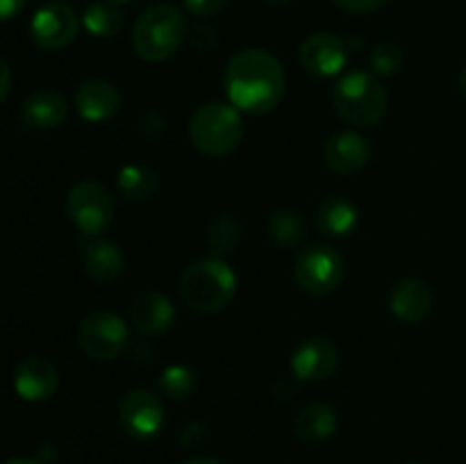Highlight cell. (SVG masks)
<instances>
[{
	"label": "cell",
	"mask_w": 466,
	"mask_h": 464,
	"mask_svg": "<svg viewBox=\"0 0 466 464\" xmlns=\"http://www.w3.org/2000/svg\"><path fill=\"white\" fill-rule=\"evenodd\" d=\"M460 94L466 100V66L462 68V76H460Z\"/></svg>",
	"instance_id": "35"
},
{
	"label": "cell",
	"mask_w": 466,
	"mask_h": 464,
	"mask_svg": "<svg viewBox=\"0 0 466 464\" xmlns=\"http://www.w3.org/2000/svg\"><path fill=\"white\" fill-rule=\"evenodd\" d=\"M187 12L198 18H212L226 7V0H182Z\"/></svg>",
	"instance_id": "28"
},
{
	"label": "cell",
	"mask_w": 466,
	"mask_h": 464,
	"mask_svg": "<svg viewBox=\"0 0 466 464\" xmlns=\"http://www.w3.org/2000/svg\"><path fill=\"white\" fill-rule=\"evenodd\" d=\"M189 41L194 48L208 50L212 48L214 41H217V35H214V30L209 25H198L189 32Z\"/></svg>",
	"instance_id": "30"
},
{
	"label": "cell",
	"mask_w": 466,
	"mask_h": 464,
	"mask_svg": "<svg viewBox=\"0 0 466 464\" xmlns=\"http://www.w3.org/2000/svg\"><path fill=\"white\" fill-rule=\"evenodd\" d=\"M323 159L330 171L339 173V176H353L369 164L371 146H369L367 136H362L360 132L341 130L328 139L326 148H323Z\"/></svg>",
	"instance_id": "13"
},
{
	"label": "cell",
	"mask_w": 466,
	"mask_h": 464,
	"mask_svg": "<svg viewBox=\"0 0 466 464\" xmlns=\"http://www.w3.org/2000/svg\"><path fill=\"white\" fill-rule=\"evenodd\" d=\"M180 296L194 312H223L237 296V273L221 257L198 259L182 273Z\"/></svg>",
	"instance_id": "2"
},
{
	"label": "cell",
	"mask_w": 466,
	"mask_h": 464,
	"mask_svg": "<svg viewBox=\"0 0 466 464\" xmlns=\"http://www.w3.org/2000/svg\"><path fill=\"white\" fill-rule=\"evenodd\" d=\"M130 318L141 335L159 337L176 323V308L162 291H144L132 303Z\"/></svg>",
	"instance_id": "15"
},
{
	"label": "cell",
	"mask_w": 466,
	"mask_h": 464,
	"mask_svg": "<svg viewBox=\"0 0 466 464\" xmlns=\"http://www.w3.org/2000/svg\"><path fill=\"white\" fill-rule=\"evenodd\" d=\"M405 464H417V462H405Z\"/></svg>",
	"instance_id": "38"
},
{
	"label": "cell",
	"mask_w": 466,
	"mask_h": 464,
	"mask_svg": "<svg viewBox=\"0 0 466 464\" xmlns=\"http://www.w3.org/2000/svg\"><path fill=\"white\" fill-rule=\"evenodd\" d=\"M9 89H12V68L0 57V105L9 96Z\"/></svg>",
	"instance_id": "32"
},
{
	"label": "cell",
	"mask_w": 466,
	"mask_h": 464,
	"mask_svg": "<svg viewBox=\"0 0 466 464\" xmlns=\"http://www.w3.org/2000/svg\"><path fill=\"white\" fill-rule=\"evenodd\" d=\"M109 3H116V5H132V3H137V0H109Z\"/></svg>",
	"instance_id": "36"
},
{
	"label": "cell",
	"mask_w": 466,
	"mask_h": 464,
	"mask_svg": "<svg viewBox=\"0 0 466 464\" xmlns=\"http://www.w3.org/2000/svg\"><path fill=\"white\" fill-rule=\"evenodd\" d=\"M187 36V23L180 7L171 3L150 5L132 27V48L146 62H164Z\"/></svg>",
	"instance_id": "3"
},
{
	"label": "cell",
	"mask_w": 466,
	"mask_h": 464,
	"mask_svg": "<svg viewBox=\"0 0 466 464\" xmlns=\"http://www.w3.org/2000/svg\"><path fill=\"white\" fill-rule=\"evenodd\" d=\"M339 364L337 346L326 337H312L305 339L291 355V371L299 380L323 382L335 373Z\"/></svg>",
	"instance_id": "12"
},
{
	"label": "cell",
	"mask_w": 466,
	"mask_h": 464,
	"mask_svg": "<svg viewBox=\"0 0 466 464\" xmlns=\"http://www.w3.org/2000/svg\"><path fill=\"white\" fill-rule=\"evenodd\" d=\"M300 62L317 77L339 76L349 62V45L332 32H314L300 45Z\"/></svg>",
	"instance_id": "11"
},
{
	"label": "cell",
	"mask_w": 466,
	"mask_h": 464,
	"mask_svg": "<svg viewBox=\"0 0 466 464\" xmlns=\"http://www.w3.org/2000/svg\"><path fill=\"white\" fill-rule=\"evenodd\" d=\"M358 223H360L358 205H355L353 200L344 198V196L328 198L317 212V227L326 237H332V239L349 237L350 232L358 227Z\"/></svg>",
	"instance_id": "19"
},
{
	"label": "cell",
	"mask_w": 466,
	"mask_h": 464,
	"mask_svg": "<svg viewBox=\"0 0 466 464\" xmlns=\"http://www.w3.org/2000/svg\"><path fill=\"white\" fill-rule=\"evenodd\" d=\"M267 3H271V5H285V3H289V0H267Z\"/></svg>",
	"instance_id": "37"
},
{
	"label": "cell",
	"mask_w": 466,
	"mask_h": 464,
	"mask_svg": "<svg viewBox=\"0 0 466 464\" xmlns=\"http://www.w3.org/2000/svg\"><path fill=\"white\" fill-rule=\"evenodd\" d=\"M76 109L85 121L103 123L121 109V94L107 80H86L76 91Z\"/></svg>",
	"instance_id": "16"
},
{
	"label": "cell",
	"mask_w": 466,
	"mask_h": 464,
	"mask_svg": "<svg viewBox=\"0 0 466 464\" xmlns=\"http://www.w3.org/2000/svg\"><path fill=\"white\" fill-rule=\"evenodd\" d=\"M159 176L148 166L141 164H127L118 171L116 187L127 200H146L157 191Z\"/></svg>",
	"instance_id": "23"
},
{
	"label": "cell",
	"mask_w": 466,
	"mask_h": 464,
	"mask_svg": "<svg viewBox=\"0 0 466 464\" xmlns=\"http://www.w3.org/2000/svg\"><path fill=\"white\" fill-rule=\"evenodd\" d=\"M68 116V103L62 94L53 89H39L27 96L21 107V118L35 130H55Z\"/></svg>",
	"instance_id": "18"
},
{
	"label": "cell",
	"mask_w": 466,
	"mask_h": 464,
	"mask_svg": "<svg viewBox=\"0 0 466 464\" xmlns=\"http://www.w3.org/2000/svg\"><path fill=\"white\" fill-rule=\"evenodd\" d=\"M27 0H0V21H9L16 14H21V9L25 7Z\"/></svg>",
	"instance_id": "31"
},
{
	"label": "cell",
	"mask_w": 466,
	"mask_h": 464,
	"mask_svg": "<svg viewBox=\"0 0 466 464\" xmlns=\"http://www.w3.org/2000/svg\"><path fill=\"white\" fill-rule=\"evenodd\" d=\"M3 464H44V462H41L39 458H27V455H18V458L7 459V462H3Z\"/></svg>",
	"instance_id": "33"
},
{
	"label": "cell",
	"mask_w": 466,
	"mask_h": 464,
	"mask_svg": "<svg viewBox=\"0 0 466 464\" xmlns=\"http://www.w3.org/2000/svg\"><path fill=\"white\" fill-rule=\"evenodd\" d=\"M268 235L282 248H296L305 239V221L294 209H278L268 218Z\"/></svg>",
	"instance_id": "24"
},
{
	"label": "cell",
	"mask_w": 466,
	"mask_h": 464,
	"mask_svg": "<svg viewBox=\"0 0 466 464\" xmlns=\"http://www.w3.org/2000/svg\"><path fill=\"white\" fill-rule=\"evenodd\" d=\"M241 239V227L239 221L230 214H221V217L214 218L209 223L208 230V246L214 253V257H221V255L232 253L237 248Z\"/></svg>",
	"instance_id": "25"
},
{
	"label": "cell",
	"mask_w": 466,
	"mask_h": 464,
	"mask_svg": "<svg viewBox=\"0 0 466 464\" xmlns=\"http://www.w3.org/2000/svg\"><path fill=\"white\" fill-rule=\"evenodd\" d=\"M432 303V291L431 287L423 280L417 277H408V280H400L399 285L391 289L390 296V308L399 321L403 323H421L426 321L428 314H431Z\"/></svg>",
	"instance_id": "17"
},
{
	"label": "cell",
	"mask_w": 466,
	"mask_h": 464,
	"mask_svg": "<svg viewBox=\"0 0 466 464\" xmlns=\"http://www.w3.org/2000/svg\"><path fill=\"white\" fill-rule=\"evenodd\" d=\"M66 212L73 226L89 237H98L114 221V200L100 182L82 180L68 191Z\"/></svg>",
	"instance_id": "7"
},
{
	"label": "cell",
	"mask_w": 466,
	"mask_h": 464,
	"mask_svg": "<svg viewBox=\"0 0 466 464\" xmlns=\"http://www.w3.org/2000/svg\"><path fill=\"white\" fill-rule=\"evenodd\" d=\"M127 339H130V332H127L126 321L118 314L105 312V309L82 318L80 330H77L80 348L98 362L118 358L126 350Z\"/></svg>",
	"instance_id": "8"
},
{
	"label": "cell",
	"mask_w": 466,
	"mask_h": 464,
	"mask_svg": "<svg viewBox=\"0 0 466 464\" xmlns=\"http://www.w3.org/2000/svg\"><path fill=\"white\" fill-rule=\"evenodd\" d=\"M337 426H339V419H337L335 408L328 403L308 405V408L300 409L294 423L296 435L305 444H321V441L330 439Z\"/></svg>",
	"instance_id": "20"
},
{
	"label": "cell",
	"mask_w": 466,
	"mask_h": 464,
	"mask_svg": "<svg viewBox=\"0 0 466 464\" xmlns=\"http://www.w3.org/2000/svg\"><path fill=\"white\" fill-rule=\"evenodd\" d=\"M121 248L109 239H94L85 246V268L94 280L109 282L116 280L123 271Z\"/></svg>",
	"instance_id": "21"
},
{
	"label": "cell",
	"mask_w": 466,
	"mask_h": 464,
	"mask_svg": "<svg viewBox=\"0 0 466 464\" xmlns=\"http://www.w3.org/2000/svg\"><path fill=\"white\" fill-rule=\"evenodd\" d=\"M223 89L239 112L262 116L285 98V68L264 48H244L228 59L223 68Z\"/></svg>",
	"instance_id": "1"
},
{
	"label": "cell",
	"mask_w": 466,
	"mask_h": 464,
	"mask_svg": "<svg viewBox=\"0 0 466 464\" xmlns=\"http://www.w3.org/2000/svg\"><path fill=\"white\" fill-rule=\"evenodd\" d=\"M157 385L168 398H187L196 389V373L185 364H171L159 373Z\"/></svg>",
	"instance_id": "26"
},
{
	"label": "cell",
	"mask_w": 466,
	"mask_h": 464,
	"mask_svg": "<svg viewBox=\"0 0 466 464\" xmlns=\"http://www.w3.org/2000/svg\"><path fill=\"white\" fill-rule=\"evenodd\" d=\"M244 118L230 103H205L189 121V139L208 157L230 155L244 139Z\"/></svg>",
	"instance_id": "4"
},
{
	"label": "cell",
	"mask_w": 466,
	"mask_h": 464,
	"mask_svg": "<svg viewBox=\"0 0 466 464\" xmlns=\"http://www.w3.org/2000/svg\"><path fill=\"white\" fill-rule=\"evenodd\" d=\"M80 18L76 9L64 3H48L36 9L30 21V39L41 50H62L76 41Z\"/></svg>",
	"instance_id": "10"
},
{
	"label": "cell",
	"mask_w": 466,
	"mask_h": 464,
	"mask_svg": "<svg viewBox=\"0 0 466 464\" xmlns=\"http://www.w3.org/2000/svg\"><path fill=\"white\" fill-rule=\"evenodd\" d=\"M369 64L376 76H394L403 66V50L391 41H380L378 45H373Z\"/></svg>",
	"instance_id": "27"
},
{
	"label": "cell",
	"mask_w": 466,
	"mask_h": 464,
	"mask_svg": "<svg viewBox=\"0 0 466 464\" xmlns=\"http://www.w3.org/2000/svg\"><path fill=\"white\" fill-rule=\"evenodd\" d=\"M82 25L89 35L98 36V39L116 36L123 27L121 5L109 3V0H96L82 14Z\"/></svg>",
	"instance_id": "22"
},
{
	"label": "cell",
	"mask_w": 466,
	"mask_h": 464,
	"mask_svg": "<svg viewBox=\"0 0 466 464\" xmlns=\"http://www.w3.org/2000/svg\"><path fill=\"white\" fill-rule=\"evenodd\" d=\"M332 105L346 123L355 127H371L387 114V94L380 80L371 73L350 71L337 80Z\"/></svg>",
	"instance_id": "5"
},
{
	"label": "cell",
	"mask_w": 466,
	"mask_h": 464,
	"mask_svg": "<svg viewBox=\"0 0 466 464\" xmlns=\"http://www.w3.org/2000/svg\"><path fill=\"white\" fill-rule=\"evenodd\" d=\"M164 403L148 389H132L118 403V423L132 439H153L164 428Z\"/></svg>",
	"instance_id": "9"
},
{
	"label": "cell",
	"mask_w": 466,
	"mask_h": 464,
	"mask_svg": "<svg viewBox=\"0 0 466 464\" xmlns=\"http://www.w3.org/2000/svg\"><path fill=\"white\" fill-rule=\"evenodd\" d=\"M185 464H223V462H218V459H214V458H196V459H189V462H185Z\"/></svg>",
	"instance_id": "34"
},
{
	"label": "cell",
	"mask_w": 466,
	"mask_h": 464,
	"mask_svg": "<svg viewBox=\"0 0 466 464\" xmlns=\"http://www.w3.org/2000/svg\"><path fill=\"white\" fill-rule=\"evenodd\" d=\"M332 3L349 14H371L380 9L387 0H332Z\"/></svg>",
	"instance_id": "29"
},
{
	"label": "cell",
	"mask_w": 466,
	"mask_h": 464,
	"mask_svg": "<svg viewBox=\"0 0 466 464\" xmlns=\"http://www.w3.org/2000/svg\"><path fill=\"white\" fill-rule=\"evenodd\" d=\"M294 276L300 289H305L308 294H330L341 285L346 276L344 255L335 246L314 241V244L305 246L299 257H296Z\"/></svg>",
	"instance_id": "6"
},
{
	"label": "cell",
	"mask_w": 466,
	"mask_h": 464,
	"mask_svg": "<svg viewBox=\"0 0 466 464\" xmlns=\"http://www.w3.org/2000/svg\"><path fill=\"white\" fill-rule=\"evenodd\" d=\"M57 368H55L53 362H48L46 358H39V355L23 359L16 367V373H14V389H16V394L23 400H30V403L48 400L57 391Z\"/></svg>",
	"instance_id": "14"
}]
</instances>
